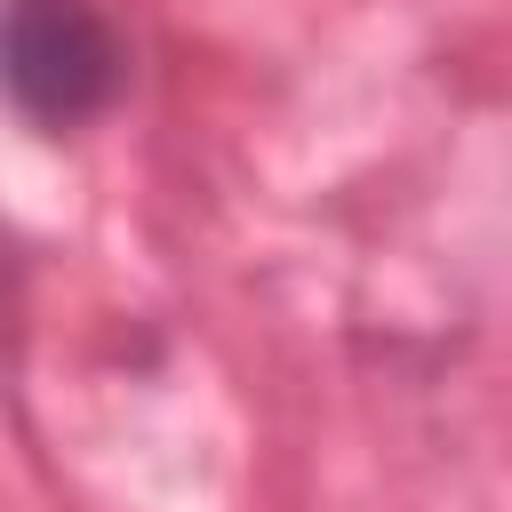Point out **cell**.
I'll use <instances>...</instances> for the list:
<instances>
[{"mask_svg":"<svg viewBox=\"0 0 512 512\" xmlns=\"http://www.w3.org/2000/svg\"><path fill=\"white\" fill-rule=\"evenodd\" d=\"M128 88V40L96 0H0V96L24 128L72 136Z\"/></svg>","mask_w":512,"mask_h":512,"instance_id":"6da1fadb","label":"cell"}]
</instances>
